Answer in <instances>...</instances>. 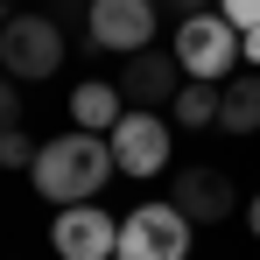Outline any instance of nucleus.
<instances>
[{"label":"nucleus","instance_id":"1","mask_svg":"<svg viewBox=\"0 0 260 260\" xmlns=\"http://www.w3.org/2000/svg\"><path fill=\"white\" fill-rule=\"evenodd\" d=\"M28 176H36V190H43L49 204L63 211V204H91L106 190V176H120V162H113V141L71 127V134H56V141H43V155H36Z\"/></svg>","mask_w":260,"mask_h":260},{"label":"nucleus","instance_id":"17","mask_svg":"<svg viewBox=\"0 0 260 260\" xmlns=\"http://www.w3.org/2000/svg\"><path fill=\"white\" fill-rule=\"evenodd\" d=\"M155 7H169L176 21H190V14H204V7H211V0H155Z\"/></svg>","mask_w":260,"mask_h":260},{"label":"nucleus","instance_id":"18","mask_svg":"<svg viewBox=\"0 0 260 260\" xmlns=\"http://www.w3.org/2000/svg\"><path fill=\"white\" fill-rule=\"evenodd\" d=\"M246 218H253V239H260V190H253V204H246Z\"/></svg>","mask_w":260,"mask_h":260},{"label":"nucleus","instance_id":"11","mask_svg":"<svg viewBox=\"0 0 260 260\" xmlns=\"http://www.w3.org/2000/svg\"><path fill=\"white\" fill-rule=\"evenodd\" d=\"M218 127L225 134H253L260 127V71H246V78H232L218 91Z\"/></svg>","mask_w":260,"mask_h":260},{"label":"nucleus","instance_id":"12","mask_svg":"<svg viewBox=\"0 0 260 260\" xmlns=\"http://www.w3.org/2000/svg\"><path fill=\"white\" fill-rule=\"evenodd\" d=\"M169 113L183 120V127H218V85H204V78H183V91L169 99Z\"/></svg>","mask_w":260,"mask_h":260},{"label":"nucleus","instance_id":"15","mask_svg":"<svg viewBox=\"0 0 260 260\" xmlns=\"http://www.w3.org/2000/svg\"><path fill=\"white\" fill-rule=\"evenodd\" d=\"M7 127H21V91H14V78L0 71V134Z\"/></svg>","mask_w":260,"mask_h":260},{"label":"nucleus","instance_id":"10","mask_svg":"<svg viewBox=\"0 0 260 260\" xmlns=\"http://www.w3.org/2000/svg\"><path fill=\"white\" fill-rule=\"evenodd\" d=\"M120 113H127V99H120V85H106V78H85V85L71 91V127H85V134H113Z\"/></svg>","mask_w":260,"mask_h":260},{"label":"nucleus","instance_id":"5","mask_svg":"<svg viewBox=\"0 0 260 260\" xmlns=\"http://www.w3.org/2000/svg\"><path fill=\"white\" fill-rule=\"evenodd\" d=\"M85 7H91V36H85V43L113 49V56L148 49L155 28H162V7H155V0H85Z\"/></svg>","mask_w":260,"mask_h":260},{"label":"nucleus","instance_id":"8","mask_svg":"<svg viewBox=\"0 0 260 260\" xmlns=\"http://www.w3.org/2000/svg\"><path fill=\"white\" fill-rule=\"evenodd\" d=\"M176 183H169V204L190 225H218V218L239 204V190H232V176L225 169H211V162H190V169H169Z\"/></svg>","mask_w":260,"mask_h":260},{"label":"nucleus","instance_id":"9","mask_svg":"<svg viewBox=\"0 0 260 260\" xmlns=\"http://www.w3.org/2000/svg\"><path fill=\"white\" fill-rule=\"evenodd\" d=\"M176 91H183V63H176V56L134 49L127 63H120V99H127L134 113H162Z\"/></svg>","mask_w":260,"mask_h":260},{"label":"nucleus","instance_id":"19","mask_svg":"<svg viewBox=\"0 0 260 260\" xmlns=\"http://www.w3.org/2000/svg\"><path fill=\"white\" fill-rule=\"evenodd\" d=\"M0 21H7V7H0Z\"/></svg>","mask_w":260,"mask_h":260},{"label":"nucleus","instance_id":"7","mask_svg":"<svg viewBox=\"0 0 260 260\" xmlns=\"http://www.w3.org/2000/svg\"><path fill=\"white\" fill-rule=\"evenodd\" d=\"M49 246H56V260H113L120 218H106L99 204H63L49 225Z\"/></svg>","mask_w":260,"mask_h":260},{"label":"nucleus","instance_id":"16","mask_svg":"<svg viewBox=\"0 0 260 260\" xmlns=\"http://www.w3.org/2000/svg\"><path fill=\"white\" fill-rule=\"evenodd\" d=\"M239 63H246V71H260V28H246V36H239Z\"/></svg>","mask_w":260,"mask_h":260},{"label":"nucleus","instance_id":"6","mask_svg":"<svg viewBox=\"0 0 260 260\" xmlns=\"http://www.w3.org/2000/svg\"><path fill=\"white\" fill-rule=\"evenodd\" d=\"M106 141H113V162H120V169L127 176H162L169 169V120H162V113H120V127L106 134Z\"/></svg>","mask_w":260,"mask_h":260},{"label":"nucleus","instance_id":"14","mask_svg":"<svg viewBox=\"0 0 260 260\" xmlns=\"http://www.w3.org/2000/svg\"><path fill=\"white\" fill-rule=\"evenodd\" d=\"M218 14H225L239 36H246V28H260V0H218Z\"/></svg>","mask_w":260,"mask_h":260},{"label":"nucleus","instance_id":"4","mask_svg":"<svg viewBox=\"0 0 260 260\" xmlns=\"http://www.w3.org/2000/svg\"><path fill=\"white\" fill-rule=\"evenodd\" d=\"M190 218L176 211L169 197L162 204H141L134 218H120V246H113V260H190Z\"/></svg>","mask_w":260,"mask_h":260},{"label":"nucleus","instance_id":"13","mask_svg":"<svg viewBox=\"0 0 260 260\" xmlns=\"http://www.w3.org/2000/svg\"><path fill=\"white\" fill-rule=\"evenodd\" d=\"M43 141H28V127H7L0 134V169H36Z\"/></svg>","mask_w":260,"mask_h":260},{"label":"nucleus","instance_id":"3","mask_svg":"<svg viewBox=\"0 0 260 260\" xmlns=\"http://www.w3.org/2000/svg\"><path fill=\"white\" fill-rule=\"evenodd\" d=\"M63 63V28L49 14H7L0 21V71L14 85H43Z\"/></svg>","mask_w":260,"mask_h":260},{"label":"nucleus","instance_id":"2","mask_svg":"<svg viewBox=\"0 0 260 260\" xmlns=\"http://www.w3.org/2000/svg\"><path fill=\"white\" fill-rule=\"evenodd\" d=\"M169 56L183 63V78H204V85H225L232 78V63H239V28L204 7V14H190V21H176V43Z\"/></svg>","mask_w":260,"mask_h":260}]
</instances>
